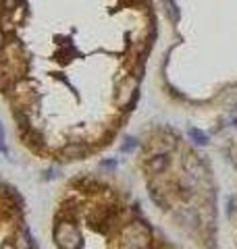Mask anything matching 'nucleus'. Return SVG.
<instances>
[{"instance_id": "obj_1", "label": "nucleus", "mask_w": 237, "mask_h": 249, "mask_svg": "<svg viewBox=\"0 0 237 249\" xmlns=\"http://www.w3.org/2000/svg\"><path fill=\"white\" fill-rule=\"evenodd\" d=\"M152 245V232L146 224L131 222L123 229L121 235V247L123 249H150Z\"/></svg>"}, {"instance_id": "obj_2", "label": "nucleus", "mask_w": 237, "mask_h": 249, "mask_svg": "<svg viewBox=\"0 0 237 249\" xmlns=\"http://www.w3.org/2000/svg\"><path fill=\"white\" fill-rule=\"evenodd\" d=\"M54 243L60 249H81V232L73 220H60L54 227Z\"/></svg>"}, {"instance_id": "obj_3", "label": "nucleus", "mask_w": 237, "mask_h": 249, "mask_svg": "<svg viewBox=\"0 0 237 249\" xmlns=\"http://www.w3.org/2000/svg\"><path fill=\"white\" fill-rule=\"evenodd\" d=\"M60 154V158L62 160H83L85 156H88V147H85L83 143H79V142H71L67 143L62 150L59 152Z\"/></svg>"}, {"instance_id": "obj_4", "label": "nucleus", "mask_w": 237, "mask_h": 249, "mask_svg": "<svg viewBox=\"0 0 237 249\" xmlns=\"http://www.w3.org/2000/svg\"><path fill=\"white\" fill-rule=\"evenodd\" d=\"M167 166H169L167 154H156L146 162V170L148 173H152V175H162L164 170H167Z\"/></svg>"}, {"instance_id": "obj_5", "label": "nucleus", "mask_w": 237, "mask_h": 249, "mask_svg": "<svg viewBox=\"0 0 237 249\" xmlns=\"http://www.w3.org/2000/svg\"><path fill=\"white\" fill-rule=\"evenodd\" d=\"M183 168L187 170V173L196 175V177H202V175H204V164L200 162V158H198L196 154H185V158H183Z\"/></svg>"}, {"instance_id": "obj_6", "label": "nucleus", "mask_w": 237, "mask_h": 249, "mask_svg": "<svg viewBox=\"0 0 237 249\" xmlns=\"http://www.w3.org/2000/svg\"><path fill=\"white\" fill-rule=\"evenodd\" d=\"M23 139H25V142L29 143V145H40V143H44V137L38 133V131H31V129H27L25 131V135H23Z\"/></svg>"}, {"instance_id": "obj_7", "label": "nucleus", "mask_w": 237, "mask_h": 249, "mask_svg": "<svg viewBox=\"0 0 237 249\" xmlns=\"http://www.w3.org/2000/svg\"><path fill=\"white\" fill-rule=\"evenodd\" d=\"M162 4H164V9H167L169 19L171 21H179V9H177L175 0H162Z\"/></svg>"}, {"instance_id": "obj_8", "label": "nucleus", "mask_w": 237, "mask_h": 249, "mask_svg": "<svg viewBox=\"0 0 237 249\" xmlns=\"http://www.w3.org/2000/svg\"><path fill=\"white\" fill-rule=\"evenodd\" d=\"M189 137H192L198 145L208 143V135H206V133H202V131H198V129H189Z\"/></svg>"}, {"instance_id": "obj_9", "label": "nucleus", "mask_w": 237, "mask_h": 249, "mask_svg": "<svg viewBox=\"0 0 237 249\" xmlns=\"http://www.w3.org/2000/svg\"><path fill=\"white\" fill-rule=\"evenodd\" d=\"M17 241H19V249H31V237L27 235V232H19V235H17Z\"/></svg>"}, {"instance_id": "obj_10", "label": "nucleus", "mask_w": 237, "mask_h": 249, "mask_svg": "<svg viewBox=\"0 0 237 249\" xmlns=\"http://www.w3.org/2000/svg\"><path fill=\"white\" fill-rule=\"evenodd\" d=\"M136 147H138V139L136 137H127V139H125L123 152H131V150H136Z\"/></svg>"}, {"instance_id": "obj_11", "label": "nucleus", "mask_w": 237, "mask_h": 249, "mask_svg": "<svg viewBox=\"0 0 237 249\" xmlns=\"http://www.w3.org/2000/svg\"><path fill=\"white\" fill-rule=\"evenodd\" d=\"M17 6V0H2V9L4 11H13Z\"/></svg>"}, {"instance_id": "obj_12", "label": "nucleus", "mask_w": 237, "mask_h": 249, "mask_svg": "<svg viewBox=\"0 0 237 249\" xmlns=\"http://www.w3.org/2000/svg\"><path fill=\"white\" fill-rule=\"evenodd\" d=\"M4 133H2V124H0V152H6V147H4Z\"/></svg>"}, {"instance_id": "obj_13", "label": "nucleus", "mask_w": 237, "mask_h": 249, "mask_svg": "<svg viewBox=\"0 0 237 249\" xmlns=\"http://www.w3.org/2000/svg\"><path fill=\"white\" fill-rule=\"evenodd\" d=\"M2 46H4V36H2V31H0V50H2Z\"/></svg>"}]
</instances>
